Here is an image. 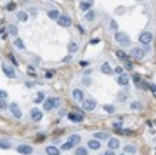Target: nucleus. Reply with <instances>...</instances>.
<instances>
[{
  "label": "nucleus",
  "mask_w": 156,
  "mask_h": 155,
  "mask_svg": "<svg viewBox=\"0 0 156 155\" xmlns=\"http://www.w3.org/2000/svg\"><path fill=\"white\" fill-rule=\"evenodd\" d=\"M114 40H116V44H120V45H123V47L132 44L130 37H128L127 33H123V31H114Z\"/></svg>",
  "instance_id": "nucleus-1"
},
{
  "label": "nucleus",
  "mask_w": 156,
  "mask_h": 155,
  "mask_svg": "<svg viewBox=\"0 0 156 155\" xmlns=\"http://www.w3.org/2000/svg\"><path fill=\"white\" fill-rule=\"evenodd\" d=\"M57 106H61V99L59 98H49V99L43 101V110L45 112H51L52 108H57Z\"/></svg>",
  "instance_id": "nucleus-2"
},
{
  "label": "nucleus",
  "mask_w": 156,
  "mask_h": 155,
  "mask_svg": "<svg viewBox=\"0 0 156 155\" xmlns=\"http://www.w3.org/2000/svg\"><path fill=\"white\" fill-rule=\"evenodd\" d=\"M95 106H97V103H95V99L94 98H85L82 101V108L85 110V112H92V110H95Z\"/></svg>",
  "instance_id": "nucleus-3"
},
{
  "label": "nucleus",
  "mask_w": 156,
  "mask_h": 155,
  "mask_svg": "<svg viewBox=\"0 0 156 155\" xmlns=\"http://www.w3.org/2000/svg\"><path fill=\"white\" fill-rule=\"evenodd\" d=\"M9 110H10V113H12V117H16V119H21L23 117V112H21V106L18 103H12L9 105Z\"/></svg>",
  "instance_id": "nucleus-4"
},
{
  "label": "nucleus",
  "mask_w": 156,
  "mask_h": 155,
  "mask_svg": "<svg viewBox=\"0 0 156 155\" xmlns=\"http://www.w3.org/2000/svg\"><path fill=\"white\" fill-rule=\"evenodd\" d=\"M57 24L62 26V28H68V26H71V18H70V16H66V14H61V16H59V19H57Z\"/></svg>",
  "instance_id": "nucleus-5"
},
{
  "label": "nucleus",
  "mask_w": 156,
  "mask_h": 155,
  "mask_svg": "<svg viewBox=\"0 0 156 155\" xmlns=\"http://www.w3.org/2000/svg\"><path fill=\"white\" fill-rule=\"evenodd\" d=\"M68 119H70L71 122H82L83 113L82 112H78V110H75V112H71V113H68Z\"/></svg>",
  "instance_id": "nucleus-6"
},
{
  "label": "nucleus",
  "mask_w": 156,
  "mask_h": 155,
  "mask_svg": "<svg viewBox=\"0 0 156 155\" xmlns=\"http://www.w3.org/2000/svg\"><path fill=\"white\" fill-rule=\"evenodd\" d=\"M2 72L5 73V77H9V79H16V72H14V68L9 66V65H2Z\"/></svg>",
  "instance_id": "nucleus-7"
},
{
  "label": "nucleus",
  "mask_w": 156,
  "mask_h": 155,
  "mask_svg": "<svg viewBox=\"0 0 156 155\" xmlns=\"http://www.w3.org/2000/svg\"><path fill=\"white\" fill-rule=\"evenodd\" d=\"M16 150H18V154L19 155H31L33 154V148H31L30 145H19Z\"/></svg>",
  "instance_id": "nucleus-8"
},
{
  "label": "nucleus",
  "mask_w": 156,
  "mask_h": 155,
  "mask_svg": "<svg viewBox=\"0 0 156 155\" xmlns=\"http://www.w3.org/2000/svg\"><path fill=\"white\" fill-rule=\"evenodd\" d=\"M151 40H153V35H151L149 31H142V33L139 35V42H141V44H151Z\"/></svg>",
  "instance_id": "nucleus-9"
},
{
  "label": "nucleus",
  "mask_w": 156,
  "mask_h": 155,
  "mask_svg": "<svg viewBox=\"0 0 156 155\" xmlns=\"http://www.w3.org/2000/svg\"><path fill=\"white\" fill-rule=\"evenodd\" d=\"M71 96H73V99H75V101H78V103H82L83 99H85V94H83L82 89H73Z\"/></svg>",
  "instance_id": "nucleus-10"
},
{
  "label": "nucleus",
  "mask_w": 156,
  "mask_h": 155,
  "mask_svg": "<svg viewBox=\"0 0 156 155\" xmlns=\"http://www.w3.org/2000/svg\"><path fill=\"white\" fill-rule=\"evenodd\" d=\"M130 56L135 58V59H142V58H144V51L139 49V47H132V49H130Z\"/></svg>",
  "instance_id": "nucleus-11"
},
{
  "label": "nucleus",
  "mask_w": 156,
  "mask_h": 155,
  "mask_svg": "<svg viewBox=\"0 0 156 155\" xmlns=\"http://www.w3.org/2000/svg\"><path fill=\"white\" fill-rule=\"evenodd\" d=\"M30 117H31V120H33V122H40V120H42V117H43V113H42L40 110L33 108V110L30 112Z\"/></svg>",
  "instance_id": "nucleus-12"
},
{
  "label": "nucleus",
  "mask_w": 156,
  "mask_h": 155,
  "mask_svg": "<svg viewBox=\"0 0 156 155\" xmlns=\"http://www.w3.org/2000/svg\"><path fill=\"white\" fill-rule=\"evenodd\" d=\"M87 148H89V150H99V148H101V141L95 139V138H94V139H89V141H87Z\"/></svg>",
  "instance_id": "nucleus-13"
},
{
  "label": "nucleus",
  "mask_w": 156,
  "mask_h": 155,
  "mask_svg": "<svg viewBox=\"0 0 156 155\" xmlns=\"http://www.w3.org/2000/svg\"><path fill=\"white\" fill-rule=\"evenodd\" d=\"M108 146H109V150L120 148V139H118V138H109V139H108Z\"/></svg>",
  "instance_id": "nucleus-14"
},
{
  "label": "nucleus",
  "mask_w": 156,
  "mask_h": 155,
  "mask_svg": "<svg viewBox=\"0 0 156 155\" xmlns=\"http://www.w3.org/2000/svg\"><path fill=\"white\" fill-rule=\"evenodd\" d=\"M80 9H82L83 12L90 10L92 9V0H83V2H80Z\"/></svg>",
  "instance_id": "nucleus-15"
},
{
  "label": "nucleus",
  "mask_w": 156,
  "mask_h": 155,
  "mask_svg": "<svg viewBox=\"0 0 156 155\" xmlns=\"http://www.w3.org/2000/svg\"><path fill=\"white\" fill-rule=\"evenodd\" d=\"M45 154L47 155H61V150L57 146H47L45 148Z\"/></svg>",
  "instance_id": "nucleus-16"
},
{
  "label": "nucleus",
  "mask_w": 156,
  "mask_h": 155,
  "mask_svg": "<svg viewBox=\"0 0 156 155\" xmlns=\"http://www.w3.org/2000/svg\"><path fill=\"white\" fill-rule=\"evenodd\" d=\"M47 16H49L52 21H57V19H59V16H61V12H59V10H56V9H51L49 12H47Z\"/></svg>",
  "instance_id": "nucleus-17"
},
{
  "label": "nucleus",
  "mask_w": 156,
  "mask_h": 155,
  "mask_svg": "<svg viewBox=\"0 0 156 155\" xmlns=\"http://www.w3.org/2000/svg\"><path fill=\"white\" fill-rule=\"evenodd\" d=\"M95 16H97V14H95V12L90 9V10H87V12H85V16H83V18H85V21L92 23V21H95Z\"/></svg>",
  "instance_id": "nucleus-18"
},
{
  "label": "nucleus",
  "mask_w": 156,
  "mask_h": 155,
  "mask_svg": "<svg viewBox=\"0 0 156 155\" xmlns=\"http://www.w3.org/2000/svg\"><path fill=\"white\" fill-rule=\"evenodd\" d=\"M127 84H128V77L122 73V75H118V85H122V87H127Z\"/></svg>",
  "instance_id": "nucleus-19"
},
{
  "label": "nucleus",
  "mask_w": 156,
  "mask_h": 155,
  "mask_svg": "<svg viewBox=\"0 0 156 155\" xmlns=\"http://www.w3.org/2000/svg\"><path fill=\"white\" fill-rule=\"evenodd\" d=\"M94 138L99 139V141H106V139H109V134H108V133H103V131H99V133L94 134Z\"/></svg>",
  "instance_id": "nucleus-20"
},
{
  "label": "nucleus",
  "mask_w": 156,
  "mask_h": 155,
  "mask_svg": "<svg viewBox=\"0 0 156 155\" xmlns=\"http://www.w3.org/2000/svg\"><path fill=\"white\" fill-rule=\"evenodd\" d=\"M116 99H118L120 103H125V101L128 99V93H127V91H122V93H118V94H116Z\"/></svg>",
  "instance_id": "nucleus-21"
},
{
  "label": "nucleus",
  "mask_w": 156,
  "mask_h": 155,
  "mask_svg": "<svg viewBox=\"0 0 156 155\" xmlns=\"http://www.w3.org/2000/svg\"><path fill=\"white\" fill-rule=\"evenodd\" d=\"M14 47L19 49V51H24V42L21 40L19 37H16V40H14Z\"/></svg>",
  "instance_id": "nucleus-22"
},
{
  "label": "nucleus",
  "mask_w": 156,
  "mask_h": 155,
  "mask_svg": "<svg viewBox=\"0 0 156 155\" xmlns=\"http://www.w3.org/2000/svg\"><path fill=\"white\" fill-rule=\"evenodd\" d=\"M101 72H103V73H106V75L113 73V70H111V66H109V63H103V65H101Z\"/></svg>",
  "instance_id": "nucleus-23"
},
{
  "label": "nucleus",
  "mask_w": 156,
  "mask_h": 155,
  "mask_svg": "<svg viewBox=\"0 0 156 155\" xmlns=\"http://www.w3.org/2000/svg\"><path fill=\"white\" fill-rule=\"evenodd\" d=\"M75 155H89V148L87 146H78L75 150Z\"/></svg>",
  "instance_id": "nucleus-24"
},
{
  "label": "nucleus",
  "mask_w": 156,
  "mask_h": 155,
  "mask_svg": "<svg viewBox=\"0 0 156 155\" xmlns=\"http://www.w3.org/2000/svg\"><path fill=\"white\" fill-rule=\"evenodd\" d=\"M125 154H127V155H128V154L135 155V154H137V148H135L134 145H127V146H125Z\"/></svg>",
  "instance_id": "nucleus-25"
},
{
  "label": "nucleus",
  "mask_w": 156,
  "mask_h": 155,
  "mask_svg": "<svg viewBox=\"0 0 156 155\" xmlns=\"http://www.w3.org/2000/svg\"><path fill=\"white\" fill-rule=\"evenodd\" d=\"M18 19H19L21 23L28 21V12H24V10H19V12H18Z\"/></svg>",
  "instance_id": "nucleus-26"
},
{
  "label": "nucleus",
  "mask_w": 156,
  "mask_h": 155,
  "mask_svg": "<svg viewBox=\"0 0 156 155\" xmlns=\"http://www.w3.org/2000/svg\"><path fill=\"white\" fill-rule=\"evenodd\" d=\"M68 51H70V54H73V52H78V44H76V42H70Z\"/></svg>",
  "instance_id": "nucleus-27"
},
{
  "label": "nucleus",
  "mask_w": 156,
  "mask_h": 155,
  "mask_svg": "<svg viewBox=\"0 0 156 155\" xmlns=\"http://www.w3.org/2000/svg\"><path fill=\"white\" fill-rule=\"evenodd\" d=\"M70 141L75 143V145H78V143L82 141V138H80V134H71V136H70Z\"/></svg>",
  "instance_id": "nucleus-28"
},
{
  "label": "nucleus",
  "mask_w": 156,
  "mask_h": 155,
  "mask_svg": "<svg viewBox=\"0 0 156 155\" xmlns=\"http://www.w3.org/2000/svg\"><path fill=\"white\" fill-rule=\"evenodd\" d=\"M43 99H45V93H38L37 94V98H35V103H43Z\"/></svg>",
  "instance_id": "nucleus-29"
},
{
  "label": "nucleus",
  "mask_w": 156,
  "mask_h": 155,
  "mask_svg": "<svg viewBox=\"0 0 156 155\" xmlns=\"http://www.w3.org/2000/svg\"><path fill=\"white\" fill-rule=\"evenodd\" d=\"M73 146H75V143H71V141L68 139V141H66V143H64V145L61 146V150H64V152H66V150H71Z\"/></svg>",
  "instance_id": "nucleus-30"
},
{
  "label": "nucleus",
  "mask_w": 156,
  "mask_h": 155,
  "mask_svg": "<svg viewBox=\"0 0 156 155\" xmlns=\"http://www.w3.org/2000/svg\"><path fill=\"white\" fill-rule=\"evenodd\" d=\"M0 148L9 150V148H10V143H9V141H5V139H0Z\"/></svg>",
  "instance_id": "nucleus-31"
},
{
  "label": "nucleus",
  "mask_w": 156,
  "mask_h": 155,
  "mask_svg": "<svg viewBox=\"0 0 156 155\" xmlns=\"http://www.w3.org/2000/svg\"><path fill=\"white\" fill-rule=\"evenodd\" d=\"M116 56H118V58H120V59H123V61H127V59H128V56H127V54H125L123 51H120V49H118V51H116Z\"/></svg>",
  "instance_id": "nucleus-32"
},
{
  "label": "nucleus",
  "mask_w": 156,
  "mask_h": 155,
  "mask_svg": "<svg viewBox=\"0 0 156 155\" xmlns=\"http://www.w3.org/2000/svg\"><path fill=\"white\" fill-rule=\"evenodd\" d=\"M7 30H9V33H10V35H14V37L18 35V28H16L14 24H9V26H7Z\"/></svg>",
  "instance_id": "nucleus-33"
},
{
  "label": "nucleus",
  "mask_w": 156,
  "mask_h": 155,
  "mask_svg": "<svg viewBox=\"0 0 156 155\" xmlns=\"http://www.w3.org/2000/svg\"><path fill=\"white\" fill-rule=\"evenodd\" d=\"M132 79H134V82H135V85H137V87H141V85H142V82H141V75H137V73H135Z\"/></svg>",
  "instance_id": "nucleus-34"
},
{
  "label": "nucleus",
  "mask_w": 156,
  "mask_h": 155,
  "mask_svg": "<svg viewBox=\"0 0 156 155\" xmlns=\"http://www.w3.org/2000/svg\"><path fill=\"white\" fill-rule=\"evenodd\" d=\"M104 110H106L108 113H114V106H113V105H106V106H104Z\"/></svg>",
  "instance_id": "nucleus-35"
},
{
  "label": "nucleus",
  "mask_w": 156,
  "mask_h": 155,
  "mask_svg": "<svg viewBox=\"0 0 156 155\" xmlns=\"http://www.w3.org/2000/svg\"><path fill=\"white\" fill-rule=\"evenodd\" d=\"M109 28H111V30H113V31H116V30H118V23H116V21H111V23H109Z\"/></svg>",
  "instance_id": "nucleus-36"
},
{
  "label": "nucleus",
  "mask_w": 156,
  "mask_h": 155,
  "mask_svg": "<svg viewBox=\"0 0 156 155\" xmlns=\"http://www.w3.org/2000/svg\"><path fill=\"white\" fill-rule=\"evenodd\" d=\"M9 105H7V99H0V110H5Z\"/></svg>",
  "instance_id": "nucleus-37"
},
{
  "label": "nucleus",
  "mask_w": 156,
  "mask_h": 155,
  "mask_svg": "<svg viewBox=\"0 0 156 155\" xmlns=\"http://www.w3.org/2000/svg\"><path fill=\"white\" fill-rule=\"evenodd\" d=\"M9 59L12 61V65H14V66H18V65H19V61H18V59L14 58V54H9Z\"/></svg>",
  "instance_id": "nucleus-38"
},
{
  "label": "nucleus",
  "mask_w": 156,
  "mask_h": 155,
  "mask_svg": "<svg viewBox=\"0 0 156 155\" xmlns=\"http://www.w3.org/2000/svg\"><path fill=\"white\" fill-rule=\"evenodd\" d=\"M113 72L116 73V75H122V73H125V72H123V68H122V66H116V68H114Z\"/></svg>",
  "instance_id": "nucleus-39"
},
{
  "label": "nucleus",
  "mask_w": 156,
  "mask_h": 155,
  "mask_svg": "<svg viewBox=\"0 0 156 155\" xmlns=\"http://www.w3.org/2000/svg\"><path fill=\"white\" fill-rule=\"evenodd\" d=\"M141 106H142V105L139 103V101H134V103H132V108H134V110H139Z\"/></svg>",
  "instance_id": "nucleus-40"
},
{
  "label": "nucleus",
  "mask_w": 156,
  "mask_h": 155,
  "mask_svg": "<svg viewBox=\"0 0 156 155\" xmlns=\"http://www.w3.org/2000/svg\"><path fill=\"white\" fill-rule=\"evenodd\" d=\"M113 129H114V131H118V133H120V131H122V124H120V122H118V124H114V125H113Z\"/></svg>",
  "instance_id": "nucleus-41"
},
{
  "label": "nucleus",
  "mask_w": 156,
  "mask_h": 155,
  "mask_svg": "<svg viewBox=\"0 0 156 155\" xmlns=\"http://www.w3.org/2000/svg\"><path fill=\"white\" fill-rule=\"evenodd\" d=\"M28 75H33V77H35V75H37V72H35V68H28Z\"/></svg>",
  "instance_id": "nucleus-42"
},
{
  "label": "nucleus",
  "mask_w": 156,
  "mask_h": 155,
  "mask_svg": "<svg viewBox=\"0 0 156 155\" xmlns=\"http://www.w3.org/2000/svg\"><path fill=\"white\" fill-rule=\"evenodd\" d=\"M0 99H7V93L5 91H0Z\"/></svg>",
  "instance_id": "nucleus-43"
},
{
  "label": "nucleus",
  "mask_w": 156,
  "mask_h": 155,
  "mask_svg": "<svg viewBox=\"0 0 156 155\" xmlns=\"http://www.w3.org/2000/svg\"><path fill=\"white\" fill-rule=\"evenodd\" d=\"M147 87H149V89H151V91L156 94V85H155V84H147Z\"/></svg>",
  "instance_id": "nucleus-44"
},
{
  "label": "nucleus",
  "mask_w": 156,
  "mask_h": 155,
  "mask_svg": "<svg viewBox=\"0 0 156 155\" xmlns=\"http://www.w3.org/2000/svg\"><path fill=\"white\" fill-rule=\"evenodd\" d=\"M90 79H87V77H85V79H83V85H90Z\"/></svg>",
  "instance_id": "nucleus-45"
},
{
  "label": "nucleus",
  "mask_w": 156,
  "mask_h": 155,
  "mask_svg": "<svg viewBox=\"0 0 156 155\" xmlns=\"http://www.w3.org/2000/svg\"><path fill=\"white\" fill-rule=\"evenodd\" d=\"M52 75H54V72H52V70H49V72H45V77H47V79H51Z\"/></svg>",
  "instance_id": "nucleus-46"
},
{
  "label": "nucleus",
  "mask_w": 156,
  "mask_h": 155,
  "mask_svg": "<svg viewBox=\"0 0 156 155\" xmlns=\"http://www.w3.org/2000/svg\"><path fill=\"white\" fill-rule=\"evenodd\" d=\"M103 155H114V150H108V152H104Z\"/></svg>",
  "instance_id": "nucleus-47"
},
{
  "label": "nucleus",
  "mask_w": 156,
  "mask_h": 155,
  "mask_svg": "<svg viewBox=\"0 0 156 155\" xmlns=\"http://www.w3.org/2000/svg\"><path fill=\"white\" fill-rule=\"evenodd\" d=\"M30 14H31V16H37V14H38V10H37V9H31Z\"/></svg>",
  "instance_id": "nucleus-48"
},
{
  "label": "nucleus",
  "mask_w": 156,
  "mask_h": 155,
  "mask_svg": "<svg viewBox=\"0 0 156 155\" xmlns=\"http://www.w3.org/2000/svg\"><path fill=\"white\" fill-rule=\"evenodd\" d=\"M70 59H71V54H68V56H66V58H64L62 61H64V63H68V61H70Z\"/></svg>",
  "instance_id": "nucleus-49"
},
{
  "label": "nucleus",
  "mask_w": 156,
  "mask_h": 155,
  "mask_svg": "<svg viewBox=\"0 0 156 155\" xmlns=\"http://www.w3.org/2000/svg\"><path fill=\"white\" fill-rule=\"evenodd\" d=\"M90 44H92V45H95V44H99V39H92V40H90Z\"/></svg>",
  "instance_id": "nucleus-50"
},
{
  "label": "nucleus",
  "mask_w": 156,
  "mask_h": 155,
  "mask_svg": "<svg viewBox=\"0 0 156 155\" xmlns=\"http://www.w3.org/2000/svg\"><path fill=\"white\" fill-rule=\"evenodd\" d=\"M14 7H16L14 4H9V5H7V9H9V10H14Z\"/></svg>",
  "instance_id": "nucleus-51"
},
{
  "label": "nucleus",
  "mask_w": 156,
  "mask_h": 155,
  "mask_svg": "<svg viewBox=\"0 0 156 155\" xmlns=\"http://www.w3.org/2000/svg\"><path fill=\"white\" fill-rule=\"evenodd\" d=\"M33 85H35V84H33V82H26V87H28V89H31Z\"/></svg>",
  "instance_id": "nucleus-52"
},
{
  "label": "nucleus",
  "mask_w": 156,
  "mask_h": 155,
  "mask_svg": "<svg viewBox=\"0 0 156 155\" xmlns=\"http://www.w3.org/2000/svg\"><path fill=\"white\" fill-rule=\"evenodd\" d=\"M24 2H30V0H24Z\"/></svg>",
  "instance_id": "nucleus-53"
},
{
  "label": "nucleus",
  "mask_w": 156,
  "mask_h": 155,
  "mask_svg": "<svg viewBox=\"0 0 156 155\" xmlns=\"http://www.w3.org/2000/svg\"><path fill=\"white\" fill-rule=\"evenodd\" d=\"M122 155H127V154H122Z\"/></svg>",
  "instance_id": "nucleus-54"
}]
</instances>
